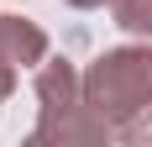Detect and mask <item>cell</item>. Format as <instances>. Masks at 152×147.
Returning a JSON list of instances; mask_svg holds the SVG:
<instances>
[{
  "instance_id": "obj_4",
  "label": "cell",
  "mask_w": 152,
  "mask_h": 147,
  "mask_svg": "<svg viewBox=\"0 0 152 147\" xmlns=\"http://www.w3.org/2000/svg\"><path fill=\"white\" fill-rule=\"evenodd\" d=\"M110 16L131 37H152V0H110Z\"/></svg>"
},
{
  "instance_id": "obj_6",
  "label": "cell",
  "mask_w": 152,
  "mask_h": 147,
  "mask_svg": "<svg viewBox=\"0 0 152 147\" xmlns=\"http://www.w3.org/2000/svg\"><path fill=\"white\" fill-rule=\"evenodd\" d=\"M74 11H94V5H105V0H68Z\"/></svg>"
},
{
  "instance_id": "obj_5",
  "label": "cell",
  "mask_w": 152,
  "mask_h": 147,
  "mask_svg": "<svg viewBox=\"0 0 152 147\" xmlns=\"http://www.w3.org/2000/svg\"><path fill=\"white\" fill-rule=\"evenodd\" d=\"M16 79H21V68H16V63L5 58V53H0V105H5V100L16 95Z\"/></svg>"
},
{
  "instance_id": "obj_1",
  "label": "cell",
  "mask_w": 152,
  "mask_h": 147,
  "mask_svg": "<svg viewBox=\"0 0 152 147\" xmlns=\"http://www.w3.org/2000/svg\"><path fill=\"white\" fill-rule=\"evenodd\" d=\"M84 100L110 142L152 147V47H110L84 68Z\"/></svg>"
},
{
  "instance_id": "obj_3",
  "label": "cell",
  "mask_w": 152,
  "mask_h": 147,
  "mask_svg": "<svg viewBox=\"0 0 152 147\" xmlns=\"http://www.w3.org/2000/svg\"><path fill=\"white\" fill-rule=\"evenodd\" d=\"M0 53L16 63V68H37L47 58V32L26 16H0Z\"/></svg>"
},
{
  "instance_id": "obj_2",
  "label": "cell",
  "mask_w": 152,
  "mask_h": 147,
  "mask_svg": "<svg viewBox=\"0 0 152 147\" xmlns=\"http://www.w3.org/2000/svg\"><path fill=\"white\" fill-rule=\"evenodd\" d=\"M31 147H74V142H110L100 116L84 100V74L68 58L37 63V126L26 137Z\"/></svg>"
}]
</instances>
